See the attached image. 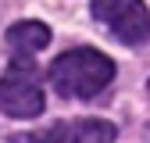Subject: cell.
I'll list each match as a JSON object with an SVG mask.
<instances>
[{
  "label": "cell",
  "mask_w": 150,
  "mask_h": 143,
  "mask_svg": "<svg viewBox=\"0 0 150 143\" xmlns=\"http://www.w3.org/2000/svg\"><path fill=\"white\" fill-rule=\"evenodd\" d=\"M14 143H75V122H54L50 129H40V132H29Z\"/></svg>",
  "instance_id": "6"
},
{
  "label": "cell",
  "mask_w": 150,
  "mask_h": 143,
  "mask_svg": "<svg viewBox=\"0 0 150 143\" xmlns=\"http://www.w3.org/2000/svg\"><path fill=\"white\" fill-rule=\"evenodd\" d=\"M75 143H115V125L104 118H79L75 122Z\"/></svg>",
  "instance_id": "5"
},
{
  "label": "cell",
  "mask_w": 150,
  "mask_h": 143,
  "mask_svg": "<svg viewBox=\"0 0 150 143\" xmlns=\"http://www.w3.org/2000/svg\"><path fill=\"white\" fill-rule=\"evenodd\" d=\"M146 93H150V82H146Z\"/></svg>",
  "instance_id": "7"
},
{
  "label": "cell",
  "mask_w": 150,
  "mask_h": 143,
  "mask_svg": "<svg viewBox=\"0 0 150 143\" xmlns=\"http://www.w3.org/2000/svg\"><path fill=\"white\" fill-rule=\"evenodd\" d=\"M7 43L22 54H36L50 43V29L43 22H18V25L7 29Z\"/></svg>",
  "instance_id": "4"
},
{
  "label": "cell",
  "mask_w": 150,
  "mask_h": 143,
  "mask_svg": "<svg viewBox=\"0 0 150 143\" xmlns=\"http://www.w3.org/2000/svg\"><path fill=\"white\" fill-rule=\"evenodd\" d=\"M0 111L11 118H36L43 111V89L29 75H4L0 79Z\"/></svg>",
  "instance_id": "3"
},
{
  "label": "cell",
  "mask_w": 150,
  "mask_h": 143,
  "mask_svg": "<svg viewBox=\"0 0 150 143\" xmlns=\"http://www.w3.org/2000/svg\"><path fill=\"white\" fill-rule=\"evenodd\" d=\"M111 79H115V61L104 57V54L93 50V47L68 50V54H61V57L50 64V82L68 100L97 97V93H104L111 86Z\"/></svg>",
  "instance_id": "1"
},
{
  "label": "cell",
  "mask_w": 150,
  "mask_h": 143,
  "mask_svg": "<svg viewBox=\"0 0 150 143\" xmlns=\"http://www.w3.org/2000/svg\"><path fill=\"white\" fill-rule=\"evenodd\" d=\"M89 7L93 18L104 22L125 47H139L150 40V11L143 0H89Z\"/></svg>",
  "instance_id": "2"
}]
</instances>
